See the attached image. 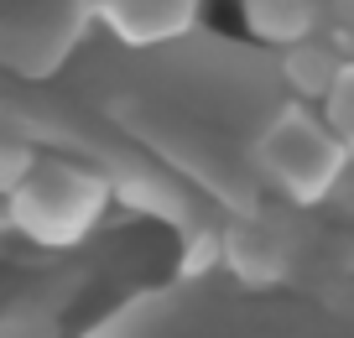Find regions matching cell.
Wrapping results in <instances>:
<instances>
[{
  "label": "cell",
  "mask_w": 354,
  "mask_h": 338,
  "mask_svg": "<svg viewBox=\"0 0 354 338\" xmlns=\"http://www.w3.org/2000/svg\"><path fill=\"white\" fill-rule=\"evenodd\" d=\"M6 208L26 240L47 245V250H68L100 229L104 208H110V187L88 167L47 156V162L21 167V177L6 187Z\"/></svg>",
  "instance_id": "1"
},
{
  "label": "cell",
  "mask_w": 354,
  "mask_h": 338,
  "mask_svg": "<svg viewBox=\"0 0 354 338\" xmlns=\"http://www.w3.org/2000/svg\"><path fill=\"white\" fill-rule=\"evenodd\" d=\"M255 151H261L266 177L287 198H297V203L328 198V187L339 182L344 167H349V151H344V141L328 131V120L313 115V109H302V104L281 109L277 120L266 125Z\"/></svg>",
  "instance_id": "2"
},
{
  "label": "cell",
  "mask_w": 354,
  "mask_h": 338,
  "mask_svg": "<svg viewBox=\"0 0 354 338\" xmlns=\"http://www.w3.org/2000/svg\"><path fill=\"white\" fill-rule=\"evenodd\" d=\"M198 6L203 0H94L100 21L131 47H156L183 37L198 21Z\"/></svg>",
  "instance_id": "3"
},
{
  "label": "cell",
  "mask_w": 354,
  "mask_h": 338,
  "mask_svg": "<svg viewBox=\"0 0 354 338\" xmlns=\"http://www.w3.org/2000/svg\"><path fill=\"white\" fill-rule=\"evenodd\" d=\"M240 11L261 42L277 47H292L318 32V0H240Z\"/></svg>",
  "instance_id": "4"
},
{
  "label": "cell",
  "mask_w": 354,
  "mask_h": 338,
  "mask_svg": "<svg viewBox=\"0 0 354 338\" xmlns=\"http://www.w3.org/2000/svg\"><path fill=\"white\" fill-rule=\"evenodd\" d=\"M333 68H339V57H333L323 42H313V37L292 42L287 57H281V73H287V84L297 88L302 99H323V88H328Z\"/></svg>",
  "instance_id": "5"
},
{
  "label": "cell",
  "mask_w": 354,
  "mask_h": 338,
  "mask_svg": "<svg viewBox=\"0 0 354 338\" xmlns=\"http://www.w3.org/2000/svg\"><path fill=\"white\" fill-rule=\"evenodd\" d=\"M318 104H323V120H328V131L339 135L344 151L354 156V57L333 68V78H328V88H323Z\"/></svg>",
  "instance_id": "6"
},
{
  "label": "cell",
  "mask_w": 354,
  "mask_h": 338,
  "mask_svg": "<svg viewBox=\"0 0 354 338\" xmlns=\"http://www.w3.org/2000/svg\"><path fill=\"white\" fill-rule=\"evenodd\" d=\"M26 162H32V156L21 151V141H16V135L0 125V193H6V187L21 177V167H26Z\"/></svg>",
  "instance_id": "7"
}]
</instances>
